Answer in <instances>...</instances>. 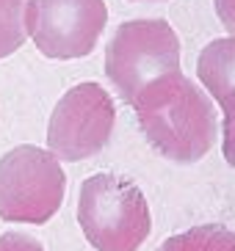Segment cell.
Instances as JSON below:
<instances>
[{"instance_id": "cell-1", "label": "cell", "mask_w": 235, "mask_h": 251, "mask_svg": "<svg viewBox=\"0 0 235 251\" xmlns=\"http://www.w3.org/2000/svg\"><path fill=\"white\" fill-rule=\"evenodd\" d=\"M147 144L177 166H191L213 149L221 133L216 100L180 69L149 80L133 100Z\"/></svg>"}, {"instance_id": "cell-2", "label": "cell", "mask_w": 235, "mask_h": 251, "mask_svg": "<svg viewBox=\"0 0 235 251\" xmlns=\"http://www.w3.org/2000/svg\"><path fill=\"white\" fill-rule=\"evenodd\" d=\"M78 224L94 251H139L152 232V213L133 179L105 171L83 179Z\"/></svg>"}, {"instance_id": "cell-3", "label": "cell", "mask_w": 235, "mask_h": 251, "mask_svg": "<svg viewBox=\"0 0 235 251\" xmlns=\"http://www.w3.org/2000/svg\"><path fill=\"white\" fill-rule=\"evenodd\" d=\"M66 199V171L50 149L20 144L0 157V218L42 226Z\"/></svg>"}, {"instance_id": "cell-4", "label": "cell", "mask_w": 235, "mask_h": 251, "mask_svg": "<svg viewBox=\"0 0 235 251\" xmlns=\"http://www.w3.org/2000/svg\"><path fill=\"white\" fill-rule=\"evenodd\" d=\"M175 69H180V36L161 17L127 20L105 45V77L127 105L149 80Z\"/></svg>"}, {"instance_id": "cell-5", "label": "cell", "mask_w": 235, "mask_h": 251, "mask_svg": "<svg viewBox=\"0 0 235 251\" xmlns=\"http://www.w3.org/2000/svg\"><path fill=\"white\" fill-rule=\"evenodd\" d=\"M117 105L100 83H78L64 91L47 122V149L61 163H81L111 144Z\"/></svg>"}, {"instance_id": "cell-6", "label": "cell", "mask_w": 235, "mask_h": 251, "mask_svg": "<svg viewBox=\"0 0 235 251\" xmlns=\"http://www.w3.org/2000/svg\"><path fill=\"white\" fill-rule=\"evenodd\" d=\"M108 6L105 0H30L28 33L50 61L86 58L100 45Z\"/></svg>"}, {"instance_id": "cell-7", "label": "cell", "mask_w": 235, "mask_h": 251, "mask_svg": "<svg viewBox=\"0 0 235 251\" xmlns=\"http://www.w3.org/2000/svg\"><path fill=\"white\" fill-rule=\"evenodd\" d=\"M197 80L224 113L221 152L230 169H235V36L213 39L197 58Z\"/></svg>"}, {"instance_id": "cell-8", "label": "cell", "mask_w": 235, "mask_h": 251, "mask_svg": "<svg viewBox=\"0 0 235 251\" xmlns=\"http://www.w3.org/2000/svg\"><path fill=\"white\" fill-rule=\"evenodd\" d=\"M155 251H235V232L221 224H202L166 237Z\"/></svg>"}, {"instance_id": "cell-9", "label": "cell", "mask_w": 235, "mask_h": 251, "mask_svg": "<svg viewBox=\"0 0 235 251\" xmlns=\"http://www.w3.org/2000/svg\"><path fill=\"white\" fill-rule=\"evenodd\" d=\"M0 251H44V246L30 235L6 232V235H0Z\"/></svg>"}, {"instance_id": "cell-10", "label": "cell", "mask_w": 235, "mask_h": 251, "mask_svg": "<svg viewBox=\"0 0 235 251\" xmlns=\"http://www.w3.org/2000/svg\"><path fill=\"white\" fill-rule=\"evenodd\" d=\"M219 23L224 25L227 36H235V0H213Z\"/></svg>"}]
</instances>
